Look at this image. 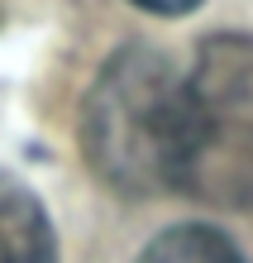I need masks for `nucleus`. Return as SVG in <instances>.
Masks as SVG:
<instances>
[{"mask_svg": "<svg viewBox=\"0 0 253 263\" xmlns=\"http://www.w3.org/2000/svg\"><path fill=\"white\" fill-rule=\"evenodd\" d=\"M182 72L153 48H120L82 105V153L105 187L163 196L182 182Z\"/></svg>", "mask_w": 253, "mask_h": 263, "instance_id": "f257e3e1", "label": "nucleus"}, {"mask_svg": "<svg viewBox=\"0 0 253 263\" xmlns=\"http://www.w3.org/2000/svg\"><path fill=\"white\" fill-rule=\"evenodd\" d=\"M182 86L186 125L177 192L215 211H253V39H205Z\"/></svg>", "mask_w": 253, "mask_h": 263, "instance_id": "f03ea898", "label": "nucleus"}, {"mask_svg": "<svg viewBox=\"0 0 253 263\" xmlns=\"http://www.w3.org/2000/svg\"><path fill=\"white\" fill-rule=\"evenodd\" d=\"M0 263H57V235L43 201L0 173Z\"/></svg>", "mask_w": 253, "mask_h": 263, "instance_id": "7ed1b4c3", "label": "nucleus"}, {"mask_svg": "<svg viewBox=\"0 0 253 263\" xmlns=\"http://www.w3.org/2000/svg\"><path fill=\"white\" fill-rule=\"evenodd\" d=\"M139 263H244V254L215 225H172L139 254Z\"/></svg>", "mask_w": 253, "mask_h": 263, "instance_id": "20e7f679", "label": "nucleus"}, {"mask_svg": "<svg viewBox=\"0 0 253 263\" xmlns=\"http://www.w3.org/2000/svg\"><path fill=\"white\" fill-rule=\"evenodd\" d=\"M134 5H144L153 14H186V10H196L201 0H134Z\"/></svg>", "mask_w": 253, "mask_h": 263, "instance_id": "39448f33", "label": "nucleus"}]
</instances>
